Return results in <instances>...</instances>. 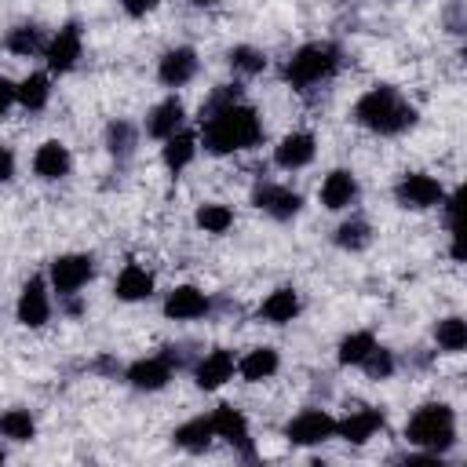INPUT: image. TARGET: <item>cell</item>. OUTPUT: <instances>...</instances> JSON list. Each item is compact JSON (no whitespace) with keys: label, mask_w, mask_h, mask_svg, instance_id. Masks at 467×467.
Instances as JSON below:
<instances>
[{"label":"cell","mask_w":467,"mask_h":467,"mask_svg":"<svg viewBox=\"0 0 467 467\" xmlns=\"http://www.w3.org/2000/svg\"><path fill=\"white\" fill-rule=\"evenodd\" d=\"M201 146L212 157H230V153H244L252 146L263 142V117L255 106H248L244 99H234L226 106H219L215 113L201 117L197 128Z\"/></svg>","instance_id":"obj_1"},{"label":"cell","mask_w":467,"mask_h":467,"mask_svg":"<svg viewBox=\"0 0 467 467\" xmlns=\"http://www.w3.org/2000/svg\"><path fill=\"white\" fill-rule=\"evenodd\" d=\"M354 120L372 135H405L416 124V106L394 84H372L354 102Z\"/></svg>","instance_id":"obj_2"},{"label":"cell","mask_w":467,"mask_h":467,"mask_svg":"<svg viewBox=\"0 0 467 467\" xmlns=\"http://www.w3.org/2000/svg\"><path fill=\"white\" fill-rule=\"evenodd\" d=\"M405 441L412 449L445 456L456 441H460V427H456V409L449 401H423L409 423H405Z\"/></svg>","instance_id":"obj_3"},{"label":"cell","mask_w":467,"mask_h":467,"mask_svg":"<svg viewBox=\"0 0 467 467\" xmlns=\"http://www.w3.org/2000/svg\"><path fill=\"white\" fill-rule=\"evenodd\" d=\"M339 66H343L339 44H332V40H310V44H299V47L285 58L281 77H285V84H292L296 91H310V88L332 80V77L339 73Z\"/></svg>","instance_id":"obj_4"},{"label":"cell","mask_w":467,"mask_h":467,"mask_svg":"<svg viewBox=\"0 0 467 467\" xmlns=\"http://www.w3.org/2000/svg\"><path fill=\"white\" fill-rule=\"evenodd\" d=\"M175 372H179V358H175L171 347H168V350H161V354L135 358V361L124 368V383H128L131 390L157 394V390H164V387L175 379Z\"/></svg>","instance_id":"obj_5"},{"label":"cell","mask_w":467,"mask_h":467,"mask_svg":"<svg viewBox=\"0 0 467 467\" xmlns=\"http://www.w3.org/2000/svg\"><path fill=\"white\" fill-rule=\"evenodd\" d=\"M95 277V255L88 252H66V255H55L51 266H47V285L58 299L66 296H80V288Z\"/></svg>","instance_id":"obj_6"},{"label":"cell","mask_w":467,"mask_h":467,"mask_svg":"<svg viewBox=\"0 0 467 467\" xmlns=\"http://www.w3.org/2000/svg\"><path fill=\"white\" fill-rule=\"evenodd\" d=\"M441 197H445L441 179H434V175H427V171H405V175L394 182V201H398L405 212L438 208Z\"/></svg>","instance_id":"obj_7"},{"label":"cell","mask_w":467,"mask_h":467,"mask_svg":"<svg viewBox=\"0 0 467 467\" xmlns=\"http://www.w3.org/2000/svg\"><path fill=\"white\" fill-rule=\"evenodd\" d=\"M80 55H84V29H80V22H66V26H58L47 36V47H44L47 73H58L62 77V73L77 69Z\"/></svg>","instance_id":"obj_8"},{"label":"cell","mask_w":467,"mask_h":467,"mask_svg":"<svg viewBox=\"0 0 467 467\" xmlns=\"http://www.w3.org/2000/svg\"><path fill=\"white\" fill-rule=\"evenodd\" d=\"M212 431H215V438L219 441H226L237 456H244V460H255V441H252V431H248V416L241 412V409H234V405H215L212 412Z\"/></svg>","instance_id":"obj_9"},{"label":"cell","mask_w":467,"mask_h":467,"mask_svg":"<svg viewBox=\"0 0 467 467\" xmlns=\"http://www.w3.org/2000/svg\"><path fill=\"white\" fill-rule=\"evenodd\" d=\"M15 317H18L22 328H44V325L51 321V285H47V277L33 274V277L18 288Z\"/></svg>","instance_id":"obj_10"},{"label":"cell","mask_w":467,"mask_h":467,"mask_svg":"<svg viewBox=\"0 0 467 467\" xmlns=\"http://www.w3.org/2000/svg\"><path fill=\"white\" fill-rule=\"evenodd\" d=\"M285 438L299 449H310V445H325L336 438V416L325 412V409H303L296 412L288 423H285Z\"/></svg>","instance_id":"obj_11"},{"label":"cell","mask_w":467,"mask_h":467,"mask_svg":"<svg viewBox=\"0 0 467 467\" xmlns=\"http://www.w3.org/2000/svg\"><path fill=\"white\" fill-rule=\"evenodd\" d=\"M252 204H255L263 215L277 219V223H292V219L303 212V197H299V190H292L288 182H259V186L252 190Z\"/></svg>","instance_id":"obj_12"},{"label":"cell","mask_w":467,"mask_h":467,"mask_svg":"<svg viewBox=\"0 0 467 467\" xmlns=\"http://www.w3.org/2000/svg\"><path fill=\"white\" fill-rule=\"evenodd\" d=\"M234 376H237V358L226 347H212V350H204L193 361V383H197V390H208L212 394V390L226 387Z\"/></svg>","instance_id":"obj_13"},{"label":"cell","mask_w":467,"mask_h":467,"mask_svg":"<svg viewBox=\"0 0 467 467\" xmlns=\"http://www.w3.org/2000/svg\"><path fill=\"white\" fill-rule=\"evenodd\" d=\"M201 69V58L190 44H175L157 58V80L164 88H186Z\"/></svg>","instance_id":"obj_14"},{"label":"cell","mask_w":467,"mask_h":467,"mask_svg":"<svg viewBox=\"0 0 467 467\" xmlns=\"http://www.w3.org/2000/svg\"><path fill=\"white\" fill-rule=\"evenodd\" d=\"M358 193H361V186L350 168H332L317 186V201L325 212H347L358 201Z\"/></svg>","instance_id":"obj_15"},{"label":"cell","mask_w":467,"mask_h":467,"mask_svg":"<svg viewBox=\"0 0 467 467\" xmlns=\"http://www.w3.org/2000/svg\"><path fill=\"white\" fill-rule=\"evenodd\" d=\"M383 427H387V412L365 405V409H350L343 420H336V438H343V441H350V445H365V441H372Z\"/></svg>","instance_id":"obj_16"},{"label":"cell","mask_w":467,"mask_h":467,"mask_svg":"<svg viewBox=\"0 0 467 467\" xmlns=\"http://www.w3.org/2000/svg\"><path fill=\"white\" fill-rule=\"evenodd\" d=\"M212 310V296L197 285H175L164 296V317L168 321H197Z\"/></svg>","instance_id":"obj_17"},{"label":"cell","mask_w":467,"mask_h":467,"mask_svg":"<svg viewBox=\"0 0 467 467\" xmlns=\"http://www.w3.org/2000/svg\"><path fill=\"white\" fill-rule=\"evenodd\" d=\"M314 157H317V139H314V131H288V135H281V142L274 146V164H277L281 171H299V168H306Z\"/></svg>","instance_id":"obj_18"},{"label":"cell","mask_w":467,"mask_h":467,"mask_svg":"<svg viewBox=\"0 0 467 467\" xmlns=\"http://www.w3.org/2000/svg\"><path fill=\"white\" fill-rule=\"evenodd\" d=\"M69 171H73V153H69V146L62 139H47V142L36 146V153H33V175L36 179L58 182Z\"/></svg>","instance_id":"obj_19"},{"label":"cell","mask_w":467,"mask_h":467,"mask_svg":"<svg viewBox=\"0 0 467 467\" xmlns=\"http://www.w3.org/2000/svg\"><path fill=\"white\" fill-rule=\"evenodd\" d=\"M179 128H186V106H182V99H179V95L161 99V102L146 113V135H150V139H157V142H164V139H168V135H175Z\"/></svg>","instance_id":"obj_20"},{"label":"cell","mask_w":467,"mask_h":467,"mask_svg":"<svg viewBox=\"0 0 467 467\" xmlns=\"http://www.w3.org/2000/svg\"><path fill=\"white\" fill-rule=\"evenodd\" d=\"M153 285L157 281H153V274L142 263H124L120 274H117V281H113V296L120 303H142V299L153 296Z\"/></svg>","instance_id":"obj_21"},{"label":"cell","mask_w":467,"mask_h":467,"mask_svg":"<svg viewBox=\"0 0 467 467\" xmlns=\"http://www.w3.org/2000/svg\"><path fill=\"white\" fill-rule=\"evenodd\" d=\"M299 310H303L299 292H296L292 285H281V288H274V292L259 303V321H266V325H292V321L299 317Z\"/></svg>","instance_id":"obj_22"},{"label":"cell","mask_w":467,"mask_h":467,"mask_svg":"<svg viewBox=\"0 0 467 467\" xmlns=\"http://www.w3.org/2000/svg\"><path fill=\"white\" fill-rule=\"evenodd\" d=\"M197 150H201L197 131L179 128L175 135H168V139H164V146H161V161H164V168H168L171 175H179L182 168H190V161L197 157Z\"/></svg>","instance_id":"obj_23"},{"label":"cell","mask_w":467,"mask_h":467,"mask_svg":"<svg viewBox=\"0 0 467 467\" xmlns=\"http://www.w3.org/2000/svg\"><path fill=\"white\" fill-rule=\"evenodd\" d=\"M277 368H281V354L274 347H252L237 358V376L244 383H263V379L277 376Z\"/></svg>","instance_id":"obj_24"},{"label":"cell","mask_w":467,"mask_h":467,"mask_svg":"<svg viewBox=\"0 0 467 467\" xmlns=\"http://www.w3.org/2000/svg\"><path fill=\"white\" fill-rule=\"evenodd\" d=\"M171 441H175L182 452H204V449L215 441L212 416H190L186 423H179V427L171 431Z\"/></svg>","instance_id":"obj_25"},{"label":"cell","mask_w":467,"mask_h":467,"mask_svg":"<svg viewBox=\"0 0 467 467\" xmlns=\"http://www.w3.org/2000/svg\"><path fill=\"white\" fill-rule=\"evenodd\" d=\"M4 47H7L15 58H40L44 47H47V33H44L40 26L26 22V26H15V29L4 36Z\"/></svg>","instance_id":"obj_26"},{"label":"cell","mask_w":467,"mask_h":467,"mask_svg":"<svg viewBox=\"0 0 467 467\" xmlns=\"http://www.w3.org/2000/svg\"><path fill=\"white\" fill-rule=\"evenodd\" d=\"M47 102H51V73H29L15 84V106L40 113Z\"/></svg>","instance_id":"obj_27"},{"label":"cell","mask_w":467,"mask_h":467,"mask_svg":"<svg viewBox=\"0 0 467 467\" xmlns=\"http://www.w3.org/2000/svg\"><path fill=\"white\" fill-rule=\"evenodd\" d=\"M376 343H379L376 332H368V328H354V332H347V336L339 339V347H336V361H339L343 368H358V365L368 358V350H372Z\"/></svg>","instance_id":"obj_28"},{"label":"cell","mask_w":467,"mask_h":467,"mask_svg":"<svg viewBox=\"0 0 467 467\" xmlns=\"http://www.w3.org/2000/svg\"><path fill=\"white\" fill-rule=\"evenodd\" d=\"M0 438H7V441H15V445L33 441V438H36V416H33L29 409H22V405L4 409V412H0Z\"/></svg>","instance_id":"obj_29"},{"label":"cell","mask_w":467,"mask_h":467,"mask_svg":"<svg viewBox=\"0 0 467 467\" xmlns=\"http://www.w3.org/2000/svg\"><path fill=\"white\" fill-rule=\"evenodd\" d=\"M332 244L343 248V252H365V248L372 244V226H368V219H365V215L343 219V223L336 226V234H332Z\"/></svg>","instance_id":"obj_30"},{"label":"cell","mask_w":467,"mask_h":467,"mask_svg":"<svg viewBox=\"0 0 467 467\" xmlns=\"http://www.w3.org/2000/svg\"><path fill=\"white\" fill-rule=\"evenodd\" d=\"M106 150L113 161H128L139 150V128L131 120H109L106 124Z\"/></svg>","instance_id":"obj_31"},{"label":"cell","mask_w":467,"mask_h":467,"mask_svg":"<svg viewBox=\"0 0 467 467\" xmlns=\"http://www.w3.org/2000/svg\"><path fill=\"white\" fill-rule=\"evenodd\" d=\"M434 343L441 354H463L467 350V321L460 314H449L434 325Z\"/></svg>","instance_id":"obj_32"},{"label":"cell","mask_w":467,"mask_h":467,"mask_svg":"<svg viewBox=\"0 0 467 467\" xmlns=\"http://www.w3.org/2000/svg\"><path fill=\"white\" fill-rule=\"evenodd\" d=\"M226 62H230V69H234L237 77H259V73L266 69V51H259V47H252V44H234V47L226 51Z\"/></svg>","instance_id":"obj_33"},{"label":"cell","mask_w":467,"mask_h":467,"mask_svg":"<svg viewBox=\"0 0 467 467\" xmlns=\"http://www.w3.org/2000/svg\"><path fill=\"white\" fill-rule=\"evenodd\" d=\"M193 223H197L204 234L219 237V234H226V230L234 226V212H230L226 204H219V201H204V204L193 212Z\"/></svg>","instance_id":"obj_34"},{"label":"cell","mask_w":467,"mask_h":467,"mask_svg":"<svg viewBox=\"0 0 467 467\" xmlns=\"http://www.w3.org/2000/svg\"><path fill=\"white\" fill-rule=\"evenodd\" d=\"M358 368H361L368 379H390V376L398 372V358H394V350H387V347L376 343V347L368 350V358H365Z\"/></svg>","instance_id":"obj_35"},{"label":"cell","mask_w":467,"mask_h":467,"mask_svg":"<svg viewBox=\"0 0 467 467\" xmlns=\"http://www.w3.org/2000/svg\"><path fill=\"white\" fill-rule=\"evenodd\" d=\"M234 99H241V88H237V84H219V88H212V95L201 102V117L215 113L219 106H226V102H234ZM201 117H197V120H201Z\"/></svg>","instance_id":"obj_36"},{"label":"cell","mask_w":467,"mask_h":467,"mask_svg":"<svg viewBox=\"0 0 467 467\" xmlns=\"http://www.w3.org/2000/svg\"><path fill=\"white\" fill-rule=\"evenodd\" d=\"M15 179V150L7 142H0V186Z\"/></svg>","instance_id":"obj_37"},{"label":"cell","mask_w":467,"mask_h":467,"mask_svg":"<svg viewBox=\"0 0 467 467\" xmlns=\"http://www.w3.org/2000/svg\"><path fill=\"white\" fill-rule=\"evenodd\" d=\"M120 7H124V15H131V18H142V15H150L153 7H157V0H117Z\"/></svg>","instance_id":"obj_38"},{"label":"cell","mask_w":467,"mask_h":467,"mask_svg":"<svg viewBox=\"0 0 467 467\" xmlns=\"http://www.w3.org/2000/svg\"><path fill=\"white\" fill-rule=\"evenodd\" d=\"M11 106H15V80L0 77V120L11 113Z\"/></svg>","instance_id":"obj_39"},{"label":"cell","mask_w":467,"mask_h":467,"mask_svg":"<svg viewBox=\"0 0 467 467\" xmlns=\"http://www.w3.org/2000/svg\"><path fill=\"white\" fill-rule=\"evenodd\" d=\"M190 4H193V7H215L219 0H190Z\"/></svg>","instance_id":"obj_40"},{"label":"cell","mask_w":467,"mask_h":467,"mask_svg":"<svg viewBox=\"0 0 467 467\" xmlns=\"http://www.w3.org/2000/svg\"><path fill=\"white\" fill-rule=\"evenodd\" d=\"M4 460H7V452H4V449H0V463H4Z\"/></svg>","instance_id":"obj_41"}]
</instances>
